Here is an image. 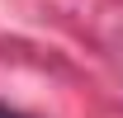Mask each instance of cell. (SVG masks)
I'll use <instances>...</instances> for the list:
<instances>
[{"label": "cell", "instance_id": "obj_1", "mask_svg": "<svg viewBox=\"0 0 123 118\" xmlns=\"http://www.w3.org/2000/svg\"><path fill=\"white\" fill-rule=\"evenodd\" d=\"M0 118H24V113H14V109H0Z\"/></svg>", "mask_w": 123, "mask_h": 118}]
</instances>
